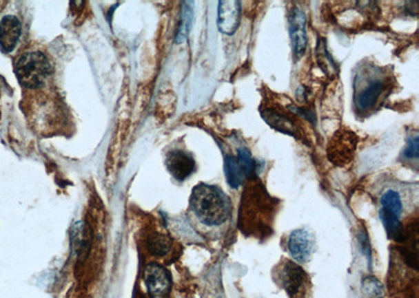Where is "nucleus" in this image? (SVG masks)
I'll return each mask as SVG.
<instances>
[{
	"instance_id": "6e6552de",
	"label": "nucleus",
	"mask_w": 419,
	"mask_h": 298,
	"mask_svg": "<svg viewBox=\"0 0 419 298\" xmlns=\"http://www.w3.org/2000/svg\"><path fill=\"white\" fill-rule=\"evenodd\" d=\"M241 6L237 0H221L218 6L219 31L225 35L232 36L241 24Z\"/></svg>"
},
{
	"instance_id": "aec40b11",
	"label": "nucleus",
	"mask_w": 419,
	"mask_h": 298,
	"mask_svg": "<svg viewBox=\"0 0 419 298\" xmlns=\"http://www.w3.org/2000/svg\"><path fill=\"white\" fill-rule=\"evenodd\" d=\"M418 149H419V140L418 136L410 138L408 144H407L406 148H405L404 152H402V156L405 158L409 159H417L418 158Z\"/></svg>"
},
{
	"instance_id": "f3484780",
	"label": "nucleus",
	"mask_w": 419,
	"mask_h": 298,
	"mask_svg": "<svg viewBox=\"0 0 419 298\" xmlns=\"http://www.w3.org/2000/svg\"><path fill=\"white\" fill-rule=\"evenodd\" d=\"M382 209L396 215L400 218L402 213V202L400 194L396 191L389 189L380 198Z\"/></svg>"
},
{
	"instance_id": "ddd939ff",
	"label": "nucleus",
	"mask_w": 419,
	"mask_h": 298,
	"mask_svg": "<svg viewBox=\"0 0 419 298\" xmlns=\"http://www.w3.org/2000/svg\"><path fill=\"white\" fill-rule=\"evenodd\" d=\"M172 246V240L168 235H163L157 231L149 233L145 240V248L151 257H166L170 253Z\"/></svg>"
},
{
	"instance_id": "6ab92c4d",
	"label": "nucleus",
	"mask_w": 419,
	"mask_h": 298,
	"mask_svg": "<svg viewBox=\"0 0 419 298\" xmlns=\"http://www.w3.org/2000/svg\"><path fill=\"white\" fill-rule=\"evenodd\" d=\"M317 52L318 61H319L322 70L328 74H336V64H334L331 56L328 54V50L327 48H326V44L324 40H321L320 43H318Z\"/></svg>"
},
{
	"instance_id": "9d476101",
	"label": "nucleus",
	"mask_w": 419,
	"mask_h": 298,
	"mask_svg": "<svg viewBox=\"0 0 419 298\" xmlns=\"http://www.w3.org/2000/svg\"><path fill=\"white\" fill-rule=\"evenodd\" d=\"M166 167L176 180H186L195 169V160L190 154L181 150H174L167 155Z\"/></svg>"
},
{
	"instance_id": "f03ea898",
	"label": "nucleus",
	"mask_w": 419,
	"mask_h": 298,
	"mask_svg": "<svg viewBox=\"0 0 419 298\" xmlns=\"http://www.w3.org/2000/svg\"><path fill=\"white\" fill-rule=\"evenodd\" d=\"M190 206L196 218L207 226H221L231 218L232 201L221 187L201 183L193 189Z\"/></svg>"
},
{
	"instance_id": "0eeeda50",
	"label": "nucleus",
	"mask_w": 419,
	"mask_h": 298,
	"mask_svg": "<svg viewBox=\"0 0 419 298\" xmlns=\"http://www.w3.org/2000/svg\"><path fill=\"white\" fill-rule=\"evenodd\" d=\"M287 249L288 253L296 262L301 264L307 263L314 255V237L304 229L294 231L288 237Z\"/></svg>"
},
{
	"instance_id": "2eb2a0df",
	"label": "nucleus",
	"mask_w": 419,
	"mask_h": 298,
	"mask_svg": "<svg viewBox=\"0 0 419 298\" xmlns=\"http://www.w3.org/2000/svg\"><path fill=\"white\" fill-rule=\"evenodd\" d=\"M225 173L227 183L232 189H239L245 182V175L238 162L232 155H227L225 160Z\"/></svg>"
},
{
	"instance_id": "4468645a",
	"label": "nucleus",
	"mask_w": 419,
	"mask_h": 298,
	"mask_svg": "<svg viewBox=\"0 0 419 298\" xmlns=\"http://www.w3.org/2000/svg\"><path fill=\"white\" fill-rule=\"evenodd\" d=\"M385 84L380 81H374L367 86L358 98V107L360 110H367L376 104L380 94L384 92Z\"/></svg>"
},
{
	"instance_id": "412c9836",
	"label": "nucleus",
	"mask_w": 419,
	"mask_h": 298,
	"mask_svg": "<svg viewBox=\"0 0 419 298\" xmlns=\"http://www.w3.org/2000/svg\"><path fill=\"white\" fill-rule=\"evenodd\" d=\"M292 111L296 112L297 114L303 116L306 120L309 122H314V116L309 109H305V108H298V107H291Z\"/></svg>"
},
{
	"instance_id": "9b49d317",
	"label": "nucleus",
	"mask_w": 419,
	"mask_h": 298,
	"mask_svg": "<svg viewBox=\"0 0 419 298\" xmlns=\"http://www.w3.org/2000/svg\"><path fill=\"white\" fill-rule=\"evenodd\" d=\"M21 34V24L17 17L7 15L0 21V50L8 54L15 48Z\"/></svg>"
},
{
	"instance_id": "39448f33",
	"label": "nucleus",
	"mask_w": 419,
	"mask_h": 298,
	"mask_svg": "<svg viewBox=\"0 0 419 298\" xmlns=\"http://www.w3.org/2000/svg\"><path fill=\"white\" fill-rule=\"evenodd\" d=\"M356 147V135L349 131H340L328 146V157L334 164L344 166L351 160Z\"/></svg>"
},
{
	"instance_id": "20e7f679",
	"label": "nucleus",
	"mask_w": 419,
	"mask_h": 298,
	"mask_svg": "<svg viewBox=\"0 0 419 298\" xmlns=\"http://www.w3.org/2000/svg\"><path fill=\"white\" fill-rule=\"evenodd\" d=\"M16 76L23 87H41L52 72V66L45 56L39 52H26L15 64Z\"/></svg>"
},
{
	"instance_id": "f257e3e1",
	"label": "nucleus",
	"mask_w": 419,
	"mask_h": 298,
	"mask_svg": "<svg viewBox=\"0 0 419 298\" xmlns=\"http://www.w3.org/2000/svg\"><path fill=\"white\" fill-rule=\"evenodd\" d=\"M276 206L277 201L261 184L254 183L247 187L239 211V227L243 233L258 239L267 237L272 231Z\"/></svg>"
},
{
	"instance_id": "a211bd4d",
	"label": "nucleus",
	"mask_w": 419,
	"mask_h": 298,
	"mask_svg": "<svg viewBox=\"0 0 419 298\" xmlns=\"http://www.w3.org/2000/svg\"><path fill=\"white\" fill-rule=\"evenodd\" d=\"M188 1L183 3L181 24H179L178 33H177L176 36L177 43H181V42L185 41L189 32H190L193 19V10L191 6H188Z\"/></svg>"
},
{
	"instance_id": "7ed1b4c3",
	"label": "nucleus",
	"mask_w": 419,
	"mask_h": 298,
	"mask_svg": "<svg viewBox=\"0 0 419 298\" xmlns=\"http://www.w3.org/2000/svg\"><path fill=\"white\" fill-rule=\"evenodd\" d=\"M273 279L288 298H308L311 285L309 275L292 259H282L274 267Z\"/></svg>"
},
{
	"instance_id": "dca6fc26",
	"label": "nucleus",
	"mask_w": 419,
	"mask_h": 298,
	"mask_svg": "<svg viewBox=\"0 0 419 298\" xmlns=\"http://www.w3.org/2000/svg\"><path fill=\"white\" fill-rule=\"evenodd\" d=\"M236 160L238 162L245 178L252 180L259 174V164L252 157L251 152L247 149H238Z\"/></svg>"
},
{
	"instance_id": "f8f14e48",
	"label": "nucleus",
	"mask_w": 419,
	"mask_h": 298,
	"mask_svg": "<svg viewBox=\"0 0 419 298\" xmlns=\"http://www.w3.org/2000/svg\"><path fill=\"white\" fill-rule=\"evenodd\" d=\"M261 116L267 123V125H269L275 130L297 138L299 131H298L293 120L284 116V114H280L277 110L273 109V108H267V109L262 110Z\"/></svg>"
},
{
	"instance_id": "1a4fd4ad",
	"label": "nucleus",
	"mask_w": 419,
	"mask_h": 298,
	"mask_svg": "<svg viewBox=\"0 0 419 298\" xmlns=\"http://www.w3.org/2000/svg\"><path fill=\"white\" fill-rule=\"evenodd\" d=\"M289 35H291L292 45L296 57L300 58L304 55L307 46V36H306V17L301 10H293L289 15Z\"/></svg>"
},
{
	"instance_id": "423d86ee",
	"label": "nucleus",
	"mask_w": 419,
	"mask_h": 298,
	"mask_svg": "<svg viewBox=\"0 0 419 298\" xmlns=\"http://www.w3.org/2000/svg\"><path fill=\"white\" fill-rule=\"evenodd\" d=\"M143 279L152 297H165L170 291L171 277L162 265L150 264L147 266L143 273Z\"/></svg>"
}]
</instances>
